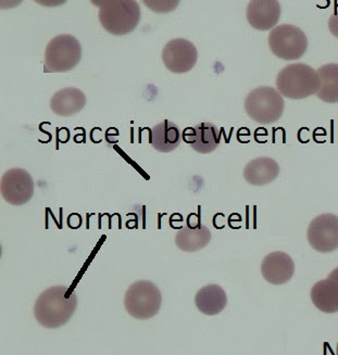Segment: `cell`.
Returning <instances> with one entry per match:
<instances>
[{
	"instance_id": "obj_1",
	"label": "cell",
	"mask_w": 338,
	"mask_h": 355,
	"mask_svg": "<svg viewBox=\"0 0 338 355\" xmlns=\"http://www.w3.org/2000/svg\"><path fill=\"white\" fill-rule=\"evenodd\" d=\"M67 286H53L40 293L34 304V316L40 326L56 329L68 323L78 308V295Z\"/></svg>"
},
{
	"instance_id": "obj_2",
	"label": "cell",
	"mask_w": 338,
	"mask_h": 355,
	"mask_svg": "<svg viewBox=\"0 0 338 355\" xmlns=\"http://www.w3.org/2000/svg\"><path fill=\"white\" fill-rule=\"evenodd\" d=\"M99 7L98 18L101 26L113 35L133 32L141 20V9L134 0L93 1Z\"/></svg>"
},
{
	"instance_id": "obj_3",
	"label": "cell",
	"mask_w": 338,
	"mask_h": 355,
	"mask_svg": "<svg viewBox=\"0 0 338 355\" xmlns=\"http://www.w3.org/2000/svg\"><path fill=\"white\" fill-rule=\"evenodd\" d=\"M278 93L289 99H303L316 95L320 89V78L314 69L303 63L286 65L276 78Z\"/></svg>"
},
{
	"instance_id": "obj_4",
	"label": "cell",
	"mask_w": 338,
	"mask_h": 355,
	"mask_svg": "<svg viewBox=\"0 0 338 355\" xmlns=\"http://www.w3.org/2000/svg\"><path fill=\"white\" fill-rule=\"evenodd\" d=\"M246 113L259 124H272L281 119L284 112V99L276 88L261 86L247 95Z\"/></svg>"
},
{
	"instance_id": "obj_5",
	"label": "cell",
	"mask_w": 338,
	"mask_h": 355,
	"mask_svg": "<svg viewBox=\"0 0 338 355\" xmlns=\"http://www.w3.org/2000/svg\"><path fill=\"white\" fill-rule=\"evenodd\" d=\"M162 295L159 288L148 280L132 284L124 297L126 312L136 320H149L159 312Z\"/></svg>"
},
{
	"instance_id": "obj_6",
	"label": "cell",
	"mask_w": 338,
	"mask_h": 355,
	"mask_svg": "<svg viewBox=\"0 0 338 355\" xmlns=\"http://www.w3.org/2000/svg\"><path fill=\"white\" fill-rule=\"evenodd\" d=\"M82 58V47L74 36L61 34L48 43L45 51V71L68 72L76 68Z\"/></svg>"
},
{
	"instance_id": "obj_7",
	"label": "cell",
	"mask_w": 338,
	"mask_h": 355,
	"mask_svg": "<svg viewBox=\"0 0 338 355\" xmlns=\"http://www.w3.org/2000/svg\"><path fill=\"white\" fill-rule=\"evenodd\" d=\"M271 51L283 60H297L308 48V40L303 30L291 24L276 26L269 35Z\"/></svg>"
},
{
	"instance_id": "obj_8",
	"label": "cell",
	"mask_w": 338,
	"mask_h": 355,
	"mask_svg": "<svg viewBox=\"0 0 338 355\" xmlns=\"http://www.w3.org/2000/svg\"><path fill=\"white\" fill-rule=\"evenodd\" d=\"M0 186L3 200L15 207L26 205L34 195V180L23 168L8 170L1 178Z\"/></svg>"
},
{
	"instance_id": "obj_9",
	"label": "cell",
	"mask_w": 338,
	"mask_h": 355,
	"mask_svg": "<svg viewBox=\"0 0 338 355\" xmlns=\"http://www.w3.org/2000/svg\"><path fill=\"white\" fill-rule=\"evenodd\" d=\"M309 243L314 250L330 253L338 249V216L326 213L313 218L307 232Z\"/></svg>"
},
{
	"instance_id": "obj_10",
	"label": "cell",
	"mask_w": 338,
	"mask_h": 355,
	"mask_svg": "<svg viewBox=\"0 0 338 355\" xmlns=\"http://www.w3.org/2000/svg\"><path fill=\"white\" fill-rule=\"evenodd\" d=\"M161 57L169 71L176 74H183L189 72L195 67L198 60V51L189 40L176 38L164 46Z\"/></svg>"
},
{
	"instance_id": "obj_11",
	"label": "cell",
	"mask_w": 338,
	"mask_h": 355,
	"mask_svg": "<svg viewBox=\"0 0 338 355\" xmlns=\"http://www.w3.org/2000/svg\"><path fill=\"white\" fill-rule=\"evenodd\" d=\"M263 278L272 285H284L293 278L295 264L287 253L282 251L269 253L261 264Z\"/></svg>"
},
{
	"instance_id": "obj_12",
	"label": "cell",
	"mask_w": 338,
	"mask_h": 355,
	"mask_svg": "<svg viewBox=\"0 0 338 355\" xmlns=\"http://www.w3.org/2000/svg\"><path fill=\"white\" fill-rule=\"evenodd\" d=\"M182 139L189 144L196 153L201 155L216 150L221 143V130L212 123H201L194 128H186Z\"/></svg>"
},
{
	"instance_id": "obj_13",
	"label": "cell",
	"mask_w": 338,
	"mask_h": 355,
	"mask_svg": "<svg viewBox=\"0 0 338 355\" xmlns=\"http://www.w3.org/2000/svg\"><path fill=\"white\" fill-rule=\"evenodd\" d=\"M246 15L253 28L269 31L278 24L281 17V6L276 0H253L247 6Z\"/></svg>"
},
{
	"instance_id": "obj_14",
	"label": "cell",
	"mask_w": 338,
	"mask_h": 355,
	"mask_svg": "<svg viewBox=\"0 0 338 355\" xmlns=\"http://www.w3.org/2000/svg\"><path fill=\"white\" fill-rule=\"evenodd\" d=\"M180 141L182 133L176 123L164 120L151 128L149 143L159 153H172L180 146Z\"/></svg>"
},
{
	"instance_id": "obj_15",
	"label": "cell",
	"mask_w": 338,
	"mask_h": 355,
	"mask_svg": "<svg viewBox=\"0 0 338 355\" xmlns=\"http://www.w3.org/2000/svg\"><path fill=\"white\" fill-rule=\"evenodd\" d=\"M86 105V96L78 88L67 87L59 90L51 99V109L60 116H70L80 112Z\"/></svg>"
},
{
	"instance_id": "obj_16",
	"label": "cell",
	"mask_w": 338,
	"mask_h": 355,
	"mask_svg": "<svg viewBox=\"0 0 338 355\" xmlns=\"http://www.w3.org/2000/svg\"><path fill=\"white\" fill-rule=\"evenodd\" d=\"M280 174V166L273 159L261 157L246 165L244 178L251 185L264 186L273 182Z\"/></svg>"
},
{
	"instance_id": "obj_17",
	"label": "cell",
	"mask_w": 338,
	"mask_h": 355,
	"mask_svg": "<svg viewBox=\"0 0 338 355\" xmlns=\"http://www.w3.org/2000/svg\"><path fill=\"white\" fill-rule=\"evenodd\" d=\"M311 300L321 312H338V283L328 276L326 279L320 280L311 289Z\"/></svg>"
},
{
	"instance_id": "obj_18",
	"label": "cell",
	"mask_w": 338,
	"mask_h": 355,
	"mask_svg": "<svg viewBox=\"0 0 338 355\" xmlns=\"http://www.w3.org/2000/svg\"><path fill=\"white\" fill-rule=\"evenodd\" d=\"M195 304L199 312L205 315H217L226 309L228 297L223 288L218 285H208L196 293Z\"/></svg>"
},
{
	"instance_id": "obj_19",
	"label": "cell",
	"mask_w": 338,
	"mask_h": 355,
	"mask_svg": "<svg viewBox=\"0 0 338 355\" xmlns=\"http://www.w3.org/2000/svg\"><path fill=\"white\" fill-rule=\"evenodd\" d=\"M211 241V232L205 225L193 228L183 226L176 236V245L184 252H196L201 250Z\"/></svg>"
},
{
	"instance_id": "obj_20",
	"label": "cell",
	"mask_w": 338,
	"mask_h": 355,
	"mask_svg": "<svg viewBox=\"0 0 338 355\" xmlns=\"http://www.w3.org/2000/svg\"><path fill=\"white\" fill-rule=\"evenodd\" d=\"M321 85L316 96L328 103H338V64L328 63L316 70Z\"/></svg>"
},
{
	"instance_id": "obj_21",
	"label": "cell",
	"mask_w": 338,
	"mask_h": 355,
	"mask_svg": "<svg viewBox=\"0 0 338 355\" xmlns=\"http://www.w3.org/2000/svg\"><path fill=\"white\" fill-rule=\"evenodd\" d=\"M82 223H83L82 216L78 213H72L68 216V226L71 230H78L82 226Z\"/></svg>"
},
{
	"instance_id": "obj_22",
	"label": "cell",
	"mask_w": 338,
	"mask_h": 355,
	"mask_svg": "<svg viewBox=\"0 0 338 355\" xmlns=\"http://www.w3.org/2000/svg\"><path fill=\"white\" fill-rule=\"evenodd\" d=\"M328 28H330V32H331L335 37L338 38V13L332 15L330 20H328Z\"/></svg>"
},
{
	"instance_id": "obj_23",
	"label": "cell",
	"mask_w": 338,
	"mask_h": 355,
	"mask_svg": "<svg viewBox=\"0 0 338 355\" xmlns=\"http://www.w3.org/2000/svg\"><path fill=\"white\" fill-rule=\"evenodd\" d=\"M186 226L189 228H193V230H196V228L201 227V218L197 214H191V216H188L187 222H186Z\"/></svg>"
},
{
	"instance_id": "obj_24",
	"label": "cell",
	"mask_w": 338,
	"mask_h": 355,
	"mask_svg": "<svg viewBox=\"0 0 338 355\" xmlns=\"http://www.w3.org/2000/svg\"><path fill=\"white\" fill-rule=\"evenodd\" d=\"M183 222V218H182V216L180 214H173L172 216L170 218V226L172 225L173 223H182Z\"/></svg>"
},
{
	"instance_id": "obj_25",
	"label": "cell",
	"mask_w": 338,
	"mask_h": 355,
	"mask_svg": "<svg viewBox=\"0 0 338 355\" xmlns=\"http://www.w3.org/2000/svg\"><path fill=\"white\" fill-rule=\"evenodd\" d=\"M328 276H331V277L334 278V279H335L338 283V268H336L335 270H334Z\"/></svg>"
},
{
	"instance_id": "obj_26",
	"label": "cell",
	"mask_w": 338,
	"mask_h": 355,
	"mask_svg": "<svg viewBox=\"0 0 338 355\" xmlns=\"http://www.w3.org/2000/svg\"><path fill=\"white\" fill-rule=\"evenodd\" d=\"M337 354H338V345H337Z\"/></svg>"
}]
</instances>
